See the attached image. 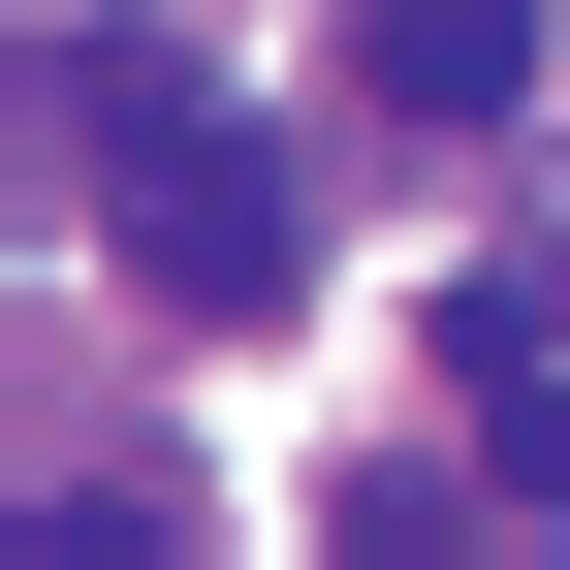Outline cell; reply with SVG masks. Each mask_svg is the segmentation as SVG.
I'll return each mask as SVG.
<instances>
[{
	"mask_svg": "<svg viewBox=\"0 0 570 570\" xmlns=\"http://www.w3.org/2000/svg\"><path fill=\"white\" fill-rule=\"evenodd\" d=\"M32 127H96V223H127V285H159V317H285V285H317L285 127H223L159 32H63V63H32Z\"/></svg>",
	"mask_w": 570,
	"mask_h": 570,
	"instance_id": "1",
	"label": "cell"
},
{
	"mask_svg": "<svg viewBox=\"0 0 570 570\" xmlns=\"http://www.w3.org/2000/svg\"><path fill=\"white\" fill-rule=\"evenodd\" d=\"M539 96V0H381V127H508Z\"/></svg>",
	"mask_w": 570,
	"mask_h": 570,
	"instance_id": "2",
	"label": "cell"
}]
</instances>
